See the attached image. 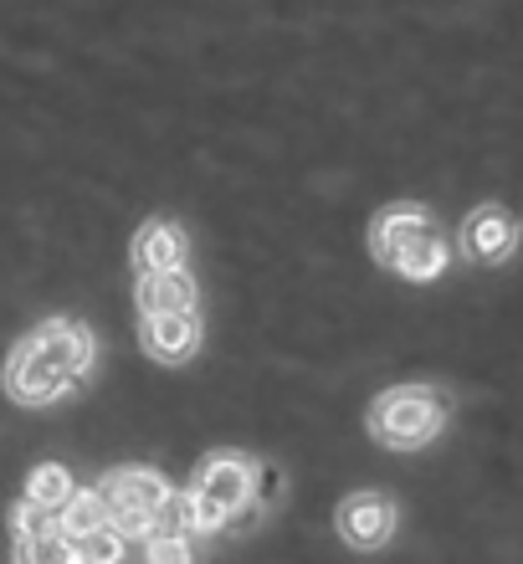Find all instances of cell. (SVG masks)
Returning a JSON list of instances; mask_svg holds the SVG:
<instances>
[{
    "label": "cell",
    "mask_w": 523,
    "mask_h": 564,
    "mask_svg": "<svg viewBox=\"0 0 523 564\" xmlns=\"http://www.w3.org/2000/svg\"><path fill=\"white\" fill-rule=\"evenodd\" d=\"M447 426V395L436 386H395L370 405L374 442L390 452H416Z\"/></svg>",
    "instance_id": "7a4b0ae2"
},
{
    "label": "cell",
    "mask_w": 523,
    "mask_h": 564,
    "mask_svg": "<svg viewBox=\"0 0 523 564\" xmlns=\"http://www.w3.org/2000/svg\"><path fill=\"white\" fill-rule=\"evenodd\" d=\"M185 262V231L175 221H150L134 237V268L139 272H160Z\"/></svg>",
    "instance_id": "30bf717a"
},
{
    "label": "cell",
    "mask_w": 523,
    "mask_h": 564,
    "mask_svg": "<svg viewBox=\"0 0 523 564\" xmlns=\"http://www.w3.org/2000/svg\"><path fill=\"white\" fill-rule=\"evenodd\" d=\"M339 534L355 550H380L395 534V503L385 492H349L339 503Z\"/></svg>",
    "instance_id": "8992f818"
},
{
    "label": "cell",
    "mask_w": 523,
    "mask_h": 564,
    "mask_svg": "<svg viewBox=\"0 0 523 564\" xmlns=\"http://www.w3.org/2000/svg\"><path fill=\"white\" fill-rule=\"evenodd\" d=\"M139 339H144V355L150 359H160V365H179V359H190L195 344H200V318H195V308L144 313Z\"/></svg>",
    "instance_id": "52a82bcc"
},
{
    "label": "cell",
    "mask_w": 523,
    "mask_h": 564,
    "mask_svg": "<svg viewBox=\"0 0 523 564\" xmlns=\"http://www.w3.org/2000/svg\"><path fill=\"white\" fill-rule=\"evenodd\" d=\"M257 498V467L237 452H210L195 473V488H190V519H195V534H216L231 513Z\"/></svg>",
    "instance_id": "3957f363"
},
{
    "label": "cell",
    "mask_w": 523,
    "mask_h": 564,
    "mask_svg": "<svg viewBox=\"0 0 523 564\" xmlns=\"http://www.w3.org/2000/svg\"><path fill=\"white\" fill-rule=\"evenodd\" d=\"M73 488L77 482H73V473H67L62 462H42V467L26 477V498L31 503H42V508H52V513H57L62 498H67Z\"/></svg>",
    "instance_id": "4fadbf2b"
},
{
    "label": "cell",
    "mask_w": 523,
    "mask_h": 564,
    "mask_svg": "<svg viewBox=\"0 0 523 564\" xmlns=\"http://www.w3.org/2000/svg\"><path fill=\"white\" fill-rule=\"evenodd\" d=\"M519 237H523L519 216L503 210V206H478L462 221V252L472 257V262H482V268L509 262V257L519 252Z\"/></svg>",
    "instance_id": "5b68a950"
},
{
    "label": "cell",
    "mask_w": 523,
    "mask_h": 564,
    "mask_svg": "<svg viewBox=\"0 0 523 564\" xmlns=\"http://www.w3.org/2000/svg\"><path fill=\"white\" fill-rule=\"evenodd\" d=\"M144 554H150V560H165V564L190 560V534H170V529H150V534H144Z\"/></svg>",
    "instance_id": "5bb4252c"
},
{
    "label": "cell",
    "mask_w": 523,
    "mask_h": 564,
    "mask_svg": "<svg viewBox=\"0 0 523 564\" xmlns=\"http://www.w3.org/2000/svg\"><path fill=\"white\" fill-rule=\"evenodd\" d=\"M134 297H139V313H179V308H195L200 288H195V278L185 272V262H179V268L139 272Z\"/></svg>",
    "instance_id": "ba28073f"
},
{
    "label": "cell",
    "mask_w": 523,
    "mask_h": 564,
    "mask_svg": "<svg viewBox=\"0 0 523 564\" xmlns=\"http://www.w3.org/2000/svg\"><path fill=\"white\" fill-rule=\"evenodd\" d=\"M88 370H92V328L77 324V318H46L36 334H26L11 349L6 390L21 405H52Z\"/></svg>",
    "instance_id": "6da1fadb"
},
{
    "label": "cell",
    "mask_w": 523,
    "mask_h": 564,
    "mask_svg": "<svg viewBox=\"0 0 523 564\" xmlns=\"http://www.w3.org/2000/svg\"><path fill=\"white\" fill-rule=\"evenodd\" d=\"M123 550H129V539L113 523H98L88 534L67 539V560H88V564H113V560H123Z\"/></svg>",
    "instance_id": "7c38bea8"
},
{
    "label": "cell",
    "mask_w": 523,
    "mask_h": 564,
    "mask_svg": "<svg viewBox=\"0 0 523 564\" xmlns=\"http://www.w3.org/2000/svg\"><path fill=\"white\" fill-rule=\"evenodd\" d=\"M98 523H108V508H103V492L98 488H83V492H67L57 508V534L62 539H77L88 534V529H98Z\"/></svg>",
    "instance_id": "8fae6325"
},
{
    "label": "cell",
    "mask_w": 523,
    "mask_h": 564,
    "mask_svg": "<svg viewBox=\"0 0 523 564\" xmlns=\"http://www.w3.org/2000/svg\"><path fill=\"white\" fill-rule=\"evenodd\" d=\"M447 262H451V247H447V237H442V226L432 221V226H421L416 237L395 252L390 272H401L405 282H432V278L447 272Z\"/></svg>",
    "instance_id": "9c48e42d"
},
{
    "label": "cell",
    "mask_w": 523,
    "mask_h": 564,
    "mask_svg": "<svg viewBox=\"0 0 523 564\" xmlns=\"http://www.w3.org/2000/svg\"><path fill=\"white\" fill-rule=\"evenodd\" d=\"M103 492V508H108V523L119 529L123 539H144L154 529V513L160 503L170 498V482L154 467H119L98 482Z\"/></svg>",
    "instance_id": "277c9868"
}]
</instances>
